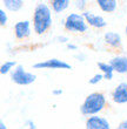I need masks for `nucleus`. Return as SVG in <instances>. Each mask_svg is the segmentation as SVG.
Returning <instances> with one entry per match:
<instances>
[{"mask_svg":"<svg viewBox=\"0 0 127 129\" xmlns=\"http://www.w3.org/2000/svg\"><path fill=\"white\" fill-rule=\"evenodd\" d=\"M52 8L47 3H38L32 14V26L37 35H44L52 28L53 14Z\"/></svg>","mask_w":127,"mask_h":129,"instance_id":"1","label":"nucleus"},{"mask_svg":"<svg viewBox=\"0 0 127 129\" xmlns=\"http://www.w3.org/2000/svg\"><path fill=\"white\" fill-rule=\"evenodd\" d=\"M107 98L104 93L92 92L86 96L83 103L80 105V113L86 117L98 115L107 108Z\"/></svg>","mask_w":127,"mask_h":129,"instance_id":"2","label":"nucleus"},{"mask_svg":"<svg viewBox=\"0 0 127 129\" xmlns=\"http://www.w3.org/2000/svg\"><path fill=\"white\" fill-rule=\"evenodd\" d=\"M88 27L83 13L72 12L64 20V29L71 34H84L88 31Z\"/></svg>","mask_w":127,"mask_h":129,"instance_id":"3","label":"nucleus"},{"mask_svg":"<svg viewBox=\"0 0 127 129\" xmlns=\"http://www.w3.org/2000/svg\"><path fill=\"white\" fill-rule=\"evenodd\" d=\"M11 81L18 86H30L37 80V75L34 73L27 72L22 64H18L11 72Z\"/></svg>","mask_w":127,"mask_h":129,"instance_id":"4","label":"nucleus"},{"mask_svg":"<svg viewBox=\"0 0 127 129\" xmlns=\"http://www.w3.org/2000/svg\"><path fill=\"white\" fill-rule=\"evenodd\" d=\"M33 68L34 69H66V71H69V69H72V66L64 60L52 58L37 62L33 64Z\"/></svg>","mask_w":127,"mask_h":129,"instance_id":"5","label":"nucleus"},{"mask_svg":"<svg viewBox=\"0 0 127 129\" xmlns=\"http://www.w3.org/2000/svg\"><path fill=\"white\" fill-rule=\"evenodd\" d=\"M32 21L30 20H20L15 22L13 26V33L15 39L19 41L26 40L32 34Z\"/></svg>","mask_w":127,"mask_h":129,"instance_id":"6","label":"nucleus"},{"mask_svg":"<svg viewBox=\"0 0 127 129\" xmlns=\"http://www.w3.org/2000/svg\"><path fill=\"white\" fill-rule=\"evenodd\" d=\"M104 44L107 48L112 51H120L122 49V38L121 34L115 31H108L104 34Z\"/></svg>","mask_w":127,"mask_h":129,"instance_id":"7","label":"nucleus"},{"mask_svg":"<svg viewBox=\"0 0 127 129\" xmlns=\"http://www.w3.org/2000/svg\"><path fill=\"white\" fill-rule=\"evenodd\" d=\"M83 15L85 17L86 22L89 27H93L95 29H104L106 28L107 26V21L105 20V18L100 14H95L94 12H91V11H86L84 12Z\"/></svg>","mask_w":127,"mask_h":129,"instance_id":"8","label":"nucleus"},{"mask_svg":"<svg viewBox=\"0 0 127 129\" xmlns=\"http://www.w3.org/2000/svg\"><path fill=\"white\" fill-rule=\"evenodd\" d=\"M85 129H112V127L105 116L94 115L86 119Z\"/></svg>","mask_w":127,"mask_h":129,"instance_id":"9","label":"nucleus"},{"mask_svg":"<svg viewBox=\"0 0 127 129\" xmlns=\"http://www.w3.org/2000/svg\"><path fill=\"white\" fill-rule=\"evenodd\" d=\"M111 99L117 105L127 103V82L118 83L111 93Z\"/></svg>","mask_w":127,"mask_h":129,"instance_id":"10","label":"nucleus"},{"mask_svg":"<svg viewBox=\"0 0 127 129\" xmlns=\"http://www.w3.org/2000/svg\"><path fill=\"white\" fill-rule=\"evenodd\" d=\"M110 64L113 67L114 72L118 74H126L127 73V56L126 55H115L110 59Z\"/></svg>","mask_w":127,"mask_h":129,"instance_id":"11","label":"nucleus"},{"mask_svg":"<svg viewBox=\"0 0 127 129\" xmlns=\"http://www.w3.org/2000/svg\"><path fill=\"white\" fill-rule=\"evenodd\" d=\"M98 7L105 13H114L118 8V1L117 0H96L95 1Z\"/></svg>","mask_w":127,"mask_h":129,"instance_id":"12","label":"nucleus"},{"mask_svg":"<svg viewBox=\"0 0 127 129\" xmlns=\"http://www.w3.org/2000/svg\"><path fill=\"white\" fill-rule=\"evenodd\" d=\"M48 4L54 13L60 14L71 6L72 1L71 0H51V1H48Z\"/></svg>","mask_w":127,"mask_h":129,"instance_id":"13","label":"nucleus"},{"mask_svg":"<svg viewBox=\"0 0 127 129\" xmlns=\"http://www.w3.org/2000/svg\"><path fill=\"white\" fill-rule=\"evenodd\" d=\"M1 5L4 8H6V11L15 13L24 7L25 1L24 0H1Z\"/></svg>","mask_w":127,"mask_h":129,"instance_id":"14","label":"nucleus"},{"mask_svg":"<svg viewBox=\"0 0 127 129\" xmlns=\"http://www.w3.org/2000/svg\"><path fill=\"white\" fill-rule=\"evenodd\" d=\"M96 66L100 69V72L104 74V80H107V81H111L113 80L114 76V69L113 67L110 64V62H96Z\"/></svg>","mask_w":127,"mask_h":129,"instance_id":"15","label":"nucleus"},{"mask_svg":"<svg viewBox=\"0 0 127 129\" xmlns=\"http://www.w3.org/2000/svg\"><path fill=\"white\" fill-rule=\"evenodd\" d=\"M18 66V62L15 60H10V61H5L1 66H0V74L6 75L11 74V72Z\"/></svg>","mask_w":127,"mask_h":129,"instance_id":"16","label":"nucleus"},{"mask_svg":"<svg viewBox=\"0 0 127 129\" xmlns=\"http://www.w3.org/2000/svg\"><path fill=\"white\" fill-rule=\"evenodd\" d=\"M73 6L77 8V11H79L80 13H84L87 11V6H88V1L86 0H75L73 1Z\"/></svg>","mask_w":127,"mask_h":129,"instance_id":"17","label":"nucleus"},{"mask_svg":"<svg viewBox=\"0 0 127 129\" xmlns=\"http://www.w3.org/2000/svg\"><path fill=\"white\" fill-rule=\"evenodd\" d=\"M104 80V74L103 73H96L92 76V78L88 80V83L89 85H98L99 82H101Z\"/></svg>","mask_w":127,"mask_h":129,"instance_id":"18","label":"nucleus"},{"mask_svg":"<svg viewBox=\"0 0 127 129\" xmlns=\"http://www.w3.org/2000/svg\"><path fill=\"white\" fill-rule=\"evenodd\" d=\"M8 24V15H7L6 11L4 10V7L0 8V26L4 27Z\"/></svg>","mask_w":127,"mask_h":129,"instance_id":"19","label":"nucleus"},{"mask_svg":"<svg viewBox=\"0 0 127 129\" xmlns=\"http://www.w3.org/2000/svg\"><path fill=\"white\" fill-rule=\"evenodd\" d=\"M68 37H66V35H62V34H60V35H58V37L54 38V41L55 42H58V44H68Z\"/></svg>","mask_w":127,"mask_h":129,"instance_id":"20","label":"nucleus"},{"mask_svg":"<svg viewBox=\"0 0 127 129\" xmlns=\"http://www.w3.org/2000/svg\"><path fill=\"white\" fill-rule=\"evenodd\" d=\"M24 126L26 127L27 129H37V124H35V122L33 121L32 119H27L26 121H25Z\"/></svg>","mask_w":127,"mask_h":129,"instance_id":"21","label":"nucleus"},{"mask_svg":"<svg viewBox=\"0 0 127 129\" xmlns=\"http://www.w3.org/2000/svg\"><path fill=\"white\" fill-rule=\"evenodd\" d=\"M114 129H127V119L120 121V122L118 123L117 127H115Z\"/></svg>","mask_w":127,"mask_h":129,"instance_id":"22","label":"nucleus"},{"mask_svg":"<svg viewBox=\"0 0 127 129\" xmlns=\"http://www.w3.org/2000/svg\"><path fill=\"white\" fill-rule=\"evenodd\" d=\"M62 93H64L62 88H54L53 90H52V95H54V96H60V95H62Z\"/></svg>","mask_w":127,"mask_h":129,"instance_id":"23","label":"nucleus"},{"mask_svg":"<svg viewBox=\"0 0 127 129\" xmlns=\"http://www.w3.org/2000/svg\"><path fill=\"white\" fill-rule=\"evenodd\" d=\"M66 48H67L68 51H78V46L72 44V42H68V44L66 45Z\"/></svg>","mask_w":127,"mask_h":129,"instance_id":"24","label":"nucleus"},{"mask_svg":"<svg viewBox=\"0 0 127 129\" xmlns=\"http://www.w3.org/2000/svg\"><path fill=\"white\" fill-rule=\"evenodd\" d=\"M75 59H79V61H85V54H77Z\"/></svg>","mask_w":127,"mask_h":129,"instance_id":"25","label":"nucleus"},{"mask_svg":"<svg viewBox=\"0 0 127 129\" xmlns=\"http://www.w3.org/2000/svg\"><path fill=\"white\" fill-rule=\"evenodd\" d=\"M0 129H7V126H6V123L4 122L3 120L0 121Z\"/></svg>","mask_w":127,"mask_h":129,"instance_id":"26","label":"nucleus"},{"mask_svg":"<svg viewBox=\"0 0 127 129\" xmlns=\"http://www.w3.org/2000/svg\"><path fill=\"white\" fill-rule=\"evenodd\" d=\"M125 34H126V37H127V22H126V26H125Z\"/></svg>","mask_w":127,"mask_h":129,"instance_id":"27","label":"nucleus"}]
</instances>
